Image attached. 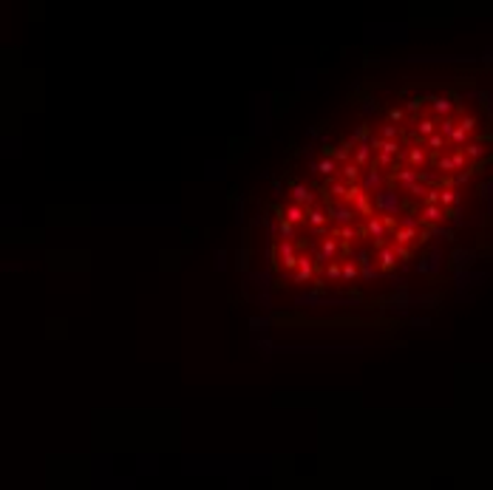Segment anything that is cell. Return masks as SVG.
I'll return each instance as SVG.
<instances>
[{"label": "cell", "instance_id": "6da1fadb", "mask_svg": "<svg viewBox=\"0 0 493 490\" xmlns=\"http://www.w3.org/2000/svg\"><path fill=\"white\" fill-rule=\"evenodd\" d=\"M403 207H405V202L400 199V193H397L394 184H388V187H383L380 193H374V213H377V216H397Z\"/></svg>", "mask_w": 493, "mask_h": 490}, {"label": "cell", "instance_id": "7a4b0ae2", "mask_svg": "<svg viewBox=\"0 0 493 490\" xmlns=\"http://www.w3.org/2000/svg\"><path fill=\"white\" fill-rule=\"evenodd\" d=\"M326 213H329V219H335L340 227H352V221L357 219V213H354L352 204H343V202H329L326 199Z\"/></svg>", "mask_w": 493, "mask_h": 490}, {"label": "cell", "instance_id": "3957f363", "mask_svg": "<svg viewBox=\"0 0 493 490\" xmlns=\"http://www.w3.org/2000/svg\"><path fill=\"white\" fill-rule=\"evenodd\" d=\"M360 187H363V193H369V196H374V193H380L383 187H388V176H383L380 173V167L377 165H371L366 173H363V179H360Z\"/></svg>", "mask_w": 493, "mask_h": 490}, {"label": "cell", "instance_id": "277c9868", "mask_svg": "<svg viewBox=\"0 0 493 490\" xmlns=\"http://www.w3.org/2000/svg\"><path fill=\"white\" fill-rule=\"evenodd\" d=\"M315 272H317L315 258L306 255V252H300L298 255V269L292 272V280H295V283H309V280L315 278Z\"/></svg>", "mask_w": 493, "mask_h": 490}, {"label": "cell", "instance_id": "5b68a950", "mask_svg": "<svg viewBox=\"0 0 493 490\" xmlns=\"http://www.w3.org/2000/svg\"><path fill=\"white\" fill-rule=\"evenodd\" d=\"M366 236H371L374 238V249H383L386 246V236H388V230H386V224H383V216H371V219H366V230H363Z\"/></svg>", "mask_w": 493, "mask_h": 490}, {"label": "cell", "instance_id": "8992f818", "mask_svg": "<svg viewBox=\"0 0 493 490\" xmlns=\"http://www.w3.org/2000/svg\"><path fill=\"white\" fill-rule=\"evenodd\" d=\"M417 216H420V221H423V224H442V221L448 219V210H445V207H440V204H423Z\"/></svg>", "mask_w": 493, "mask_h": 490}, {"label": "cell", "instance_id": "52a82bcc", "mask_svg": "<svg viewBox=\"0 0 493 490\" xmlns=\"http://www.w3.org/2000/svg\"><path fill=\"white\" fill-rule=\"evenodd\" d=\"M405 159H408V165L411 167H417V170H423L425 165H428V150L423 148V145H408L405 148Z\"/></svg>", "mask_w": 493, "mask_h": 490}, {"label": "cell", "instance_id": "ba28073f", "mask_svg": "<svg viewBox=\"0 0 493 490\" xmlns=\"http://www.w3.org/2000/svg\"><path fill=\"white\" fill-rule=\"evenodd\" d=\"M278 219H286V221H292V224L298 227V224L306 221V210H303L300 204L292 202V204H286V207H278Z\"/></svg>", "mask_w": 493, "mask_h": 490}, {"label": "cell", "instance_id": "9c48e42d", "mask_svg": "<svg viewBox=\"0 0 493 490\" xmlns=\"http://www.w3.org/2000/svg\"><path fill=\"white\" fill-rule=\"evenodd\" d=\"M292 199H295V204H300L303 210H312V207H315V193L309 190L306 184H295V190H292Z\"/></svg>", "mask_w": 493, "mask_h": 490}, {"label": "cell", "instance_id": "30bf717a", "mask_svg": "<svg viewBox=\"0 0 493 490\" xmlns=\"http://www.w3.org/2000/svg\"><path fill=\"white\" fill-rule=\"evenodd\" d=\"M431 108H434V114L440 116V119H448V116L454 114V102H451V96H445V94L431 96Z\"/></svg>", "mask_w": 493, "mask_h": 490}, {"label": "cell", "instance_id": "8fae6325", "mask_svg": "<svg viewBox=\"0 0 493 490\" xmlns=\"http://www.w3.org/2000/svg\"><path fill=\"white\" fill-rule=\"evenodd\" d=\"M377 261H380V269L383 272H391L397 266V249L394 246H383V249H377Z\"/></svg>", "mask_w": 493, "mask_h": 490}, {"label": "cell", "instance_id": "7c38bea8", "mask_svg": "<svg viewBox=\"0 0 493 490\" xmlns=\"http://www.w3.org/2000/svg\"><path fill=\"white\" fill-rule=\"evenodd\" d=\"M352 207H354V213H357V216H363V219H371V216H374V196L363 193V196L352 204Z\"/></svg>", "mask_w": 493, "mask_h": 490}, {"label": "cell", "instance_id": "4fadbf2b", "mask_svg": "<svg viewBox=\"0 0 493 490\" xmlns=\"http://www.w3.org/2000/svg\"><path fill=\"white\" fill-rule=\"evenodd\" d=\"M340 176H343V182H346V184H360V179H363V167H360V165H354V159H352L349 165L340 167Z\"/></svg>", "mask_w": 493, "mask_h": 490}, {"label": "cell", "instance_id": "5bb4252c", "mask_svg": "<svg viewBox=\"0 0 493 490\" xmlns=\"http://www.w3.org/2000/svg\"><path fill=\"white\" fill-rule=\"evenodd\" d=\"M391 238H394V246H408L414 238H420V230H405V227H397L394 233H391Z\"/></svg>", "mask_w": 493, "mask_h": 490}, {"label": "cell", "instance_id": "9a60e30c", "mask_svg": "<svg viewBox=\"0 0 493 490\" xmlns=\"http://www.w3.org/2000/svg\"><path fill=\"white\" fill-rule=\"evenodd\" d=\"M326 219H329V213H326L323 207H312V210H306L309 230H320V227L326 224Z\"/></svg>", "mask_w": 493, "mask_h": 490}, {"label": "cell", "instance_id": "2e32d148", "mask_svg": "<svg viewBox=\"0 0 493 490\" xmlns=\"http://www.w3.org/2000/svg\"><path fill=\"white\" fill-rule=\"evenodd\" d=\"M445 148H448V139H445L442 133H434V136H428V139H425V150H431L434 156H440Z\"/></svg>", "mask_w": 493, "mask_h": 490}, {"label": "cell", "instance_id": "e0dca14e", "mask_svg": "<svg viewBox=\"0 0 493 490\" xmlns=\"http://www.w3.org/2000/svg\"><path fill=\"white\" fill-rule=\"evenodd\" d=\"M337 170H340V165H337V162H335L332 156H323L320 162H317V173L326 176V179H332V176H335Z\"/></svg>", "mask_w": 493, "mask_h": 490}, {"label": "cell", "instance_id": "ac0fdd59", "mask_svg": "<svg viewBox=\"0 0 493 490\" xmlns=\"http://www.w3.org/2000/svg\"><path fill=\"white\" fill-rule=\"evenodd\" d=\"M431 162H434V167H437V173H440V176H454V173H457V170H454L451 156H442V153H440V156H434Z\"/></svg>", "mask_w": 493, "mask_h": 490}, {"label": "cell", "instance_id": "d6986e66", "mask_svg": "<svg viewBox=\"0 0 493 490\" xmlns=\"http://www.w3.org/2000/svg\"><path fill=\"white\" fill-rule=\"evenodd\" d=\"M459 202V190H454V187H442V196H440V207H445V210H454Z\"/></svg>", "mask_w": 493, "mask_h": 490}, {"label": "cell", "instance_id": "ffe728a7", "mask_svg": "<svg viewBox=\"0 0 493 490\" xmlns=\"http://www.w3.org/2000/svg\"><path fill=\"white\" fill-rule=\"evenodd\" d=\"M320 252H323L326 258H329V261H335L337 255H340V246H337V238H332V236H329V238H323V241H320Z\"/></svg>", "mask_w": 493, "mask_h": 490}, {"label": "cell", "instance_id": "44dd1931", "mask_svg": "<svg viewBox=\"0 0 493 490\" xmlns=\"http://www.w3.org/2000/svg\"><path fill=\"white\" fill-rule=\"evenodd\" d=\"M451 162H454V170H457V173L471 170V159L465 156V150H454V153H451ZM457 173H454V176H457Z\"/></svg>", "mask_w": 493, "mask_h": 490}, {"label": "cell", "instance_id": "7402d4cb", "mask_svg": "<svg viewBox=\"0 0 493 490\" xmlns=\"http://www.w3.org/2000/svg\"><path fill=\"white\" fill-rule=\"evenodd\" d=\"M371 153H374V150H371L369 142H366V145H357V150H354V165L366 167V165L371 162Z\"/></svg>", "mask_w": 493, "mask_h": 490}, {"label": "cell", "instance_id": "603a6c76", "mask_svg": "<svg viewBox=\"0 0 493 490\" xmlns=\"http://www.w3.org/2000/svg\"><path fill=\"white\" fill-rule=\"evenodd\" d=\"M465 156L471 159V162H479V159H485V156H488V150H485V145H482V142H468Z\"/></svg>", "mask_w": 493, "mask_h": 490}, {"label": "cell", "instance_id": "cb8c5ba5", "mask_svg": "<svg viewBox=\"0 0 493 490\" xmlns=\"http://www.w3.org/2000/svg\"><path fill=\"white\" fill-rule=\"evenodd\" d=\"M425 102H431V96H411V99L405 102V114H408V116H414V119H417V111H420V108H423Z\"/></svg>", "mask_w": 493, "mask_h": 490}, {"label": "cell", "instance_id": "d4e9b609", "mask_svg": "<svg viewBox=\"0 0 493 490\" xmlns=\"http://www.w3.org/2000/svg\"><path fill=\"white\" fill-rule=\"evenodd\" d=\"M417 269L425 272V275H431V272L440 269V255H428V258H423V261L417 263Z\"/></svg>", "mask_w": 493, "mask_h": 490}, {"label": "cell", "instance_id": "484cf974", "mask_svg": "<svg viewBox=\"0 0 493 490\" xmlns=\"http://www.w3.org/2000/svg\"><path fill=\"white\" fill-rule=\"evenodd\" d=\"M400 136H403V131H400V125H383V131H380V139H386V142H400Z\"/></svg>", "mask_w": 493, "mask_h": 490}, {"label": "cell", "instance_id": "4316f807", "mask_svg": "<svg viewBox=\"0 0 493 490\" xmlns=\"http://www.w3.org/2000/svg\"><path fill=\"white\" fill-rule=\"evenodd\" d=\"M428 190H431V187H428V184H423V182H417V184H411V187H405V193H408L411 199H417V202H420V199L425 202V196H428Z\"/></svg>", "mask_w": 493, "mask_h": 490}, {"label": "cell", "instance_id": "83f0119b", "mask_svg": "<svg viewBox=\"0 0 493 490\" xmlns=\"http://www.w3.org/2000/svg\"><path fill=\"white\" fill-rule=\"evenodd\" d=\"M278 236L283 238V241H292L295 238V224L286 219H278Z\"/></svg>", "mask_w": 493, "mask_h": 490}, {"label": "cell", "instance_id": "f1b7e54d", "mask_svg": "<svg viewBox=\"0 0 493 490\" xmlns=\"http://www.w3.org/2000/svg\"><path fill=\"white\" fill-rule=\"evenodd\" d=\"M352 139L357 142V145H366V142L371 139V125H369V122H363L360 128H357V131L352 133Z\"/></svg>", "mask_w": 493, "mask_h": 490}, {"label": "cell", "instance_id": "f546056e", "mask_svg": "<svg viewBox=\"0 0 493 490\" xmlns=\"http://www.w3.org/2000/svg\"><path fill=\"white\" fill-rule=\"evenodd\" d=\"M457 125H459V122H454L451 116H448V119H440V122H437V133H442L445 139H451V133L457 131Z\"/></svg>", "mask_w": 493, "mask_h": 490}, {"label": "cell", "instance_id": "4dcf8cb0", "mask_svg": "<svg viewBox=\"0 0 493 490\" xmlns=\"http://www.w3.org/2000/svg\"><path fill=\"white\" fill-rule=\"evenodd\" d=\"M326 278H329V280H343V266L332 261L329 266H326Z\"/></svg>", "mask_w": 493, "mask_h": 490}, {"label": "cell", "instance_id": "1f68e13d", "mask_svg": "<svg viewBox=\"0 0 493 490\" xmlns=\"http://www.w3.org/2000/svg\"><path fill=\"white\" fill-rule=\"evenodd\" d=\"M357 275H360V266H357L354 261H346L343 263V280H354Z\"/></svg>", "mask_w": 493, "mask_h": 490}, {"label": "cell", "instance_id": "d6a6232c", "mask_svg": "<svg viewBox=\"0 0 493 490\" xmlns=\"http://www.w3.org/2000/svg\"><path fill=\"white\" fill-rule=\"evenodd\" d=\"M459 128L465 133H474L476 128H479V119H476V116H462V119H459Z\"/></svg>", "mask_w": 493, "mask_h": 490}, {"label": "cell", "instance_id": "836d02e7", "mask_svg": "<svg viewBox=\"0 0 493 490\" xmlns=\"http://www.w3.org/2000/svg\"><path fill=\"white\" fill-rule=\"evenodd\" d=\"M471 176H474V170H462V173L451 176V187H454V190H457L459 184H468V182H471Z\"/></svg>", "mask_w": 493, "mask_h": 490}, {"label": "cell", "instance_id": "e575fe53", "mask_svg": "<svg viewBox=\"0 0 493 490\" xmlns=\"http://www.w3.org/2000/svg\"><path fill=\"white\" fill-rule=\"evenodd\" d=\"M400 227H405V230H420V221L414 219V213H405L403 219H400Z\"/></svg>", "mask_w": 493, "mask_h": 490}, {"label": "cell", "instance_id": "d590c367", "mask_svg": "<svg viewBox=\"0 0 493 490\" xmlns=\"http://www.w3.org/2000/svg\"><path fill=\"white\" fill-rule=\"evenodd\" d=\"M360 275H363L366 280H374V278H377V266H374V261L366 263V266H360Z\"/></svg>", "mask_w": 493, "mask_h": 490}, {"label": "cell", "instance_id": "8d00e7d4", "mask_svg": "<svg viewBox=\"0 0 493 490\" xmlns=\"http://www.w3.org/2000/svg\"><path fill=\"white\" fill-rule=\"evenodd\" d=\"M403 116H405L403 108H391V111H388V122H391V125H400V122H403Z\"/></svg>", "mask_w": 493, "mask_h": 490}, {"label": "cell", "instance_id": "74e56055", "mask_svg": "<svg viewBox=\"0 0 493 490\" xmlns=\"http://www.w3.org/2000/svg\"><path fill=\"white\" fill-rule=\"evenodd\" d=\"M440 196H442V190H440V187H431V190H428V196H425V202H423V204H440Z\"/></svg>", "mask_w": 493, "mask_h": 490}, {"label": "cell", "instance_id": "f35d334b", "mask_svg": "<svg viewBox=\"0 0 493 490\" xmlns=\"http://www.w3.org/2000/svg\"><path fill=\"white\" fill-rule=\"evenodd\" d=\"M394 249H397V258H400V261H408V258H411V249H408V246H394Z\"/></svg>", "mask_w": 493, "mask_h": 490}, {"label": "cell", "instance_id": "ab89813d", "mask_svg": "<svg viewBox=\"0 0 493 490\" xmlns=\"http://www.w3.org/2000/svg\"><path fill=\"white\" fill-rule=\"evenodd\" d=\"M363 108H366V114H371V111H377V102H374V99H366V105Z\"/></svg>", "mask_w": 493, "mask_h": 490}, {"label": "cell", "instance_id": "60d3db41", "mask_svg": "<svg viewBox=\"0 0 493 490\" xmlns=\"http://www.w3.org/2000/svg\"><path fill=\"white\" fill-rule=\"evenodd\" d=\"M440 236L445 238V241H454V230H440Z\"/></svg>", "mask_w": 493, "mask_h": 490}]
</instances>
